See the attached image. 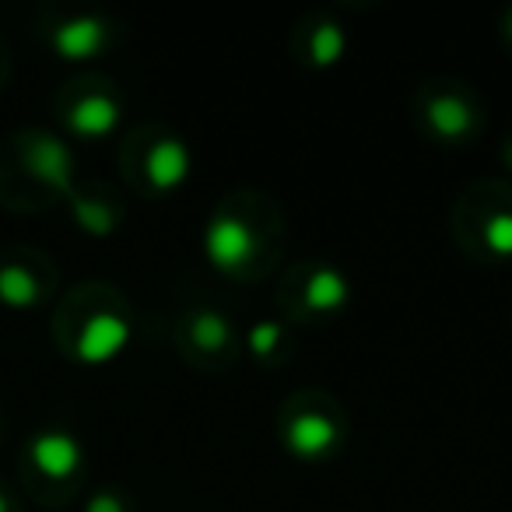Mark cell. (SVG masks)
I'll use <instances>...</instances> for the list:
<instances>
[{
  "instance_id": "9c48e42d",
  "label": "cell",
  "mask_w": 512,
  "mask_h": 512,
  "mask_svg": "<svg viewBox=\"0 0 512 512\" xmlns=\"http://www.w3.org/2000/svg\"><path fill=\"white\" fill-rule=\"evenodd\" d=\"M292 50L299 64L313 67V71H327V67L341 64L348 53V29L327 11H313L292 29Z\"/></svg>"
},
{
  "instance_id": "8fae6325",
  "label": "cell",
  "mask_w": 512,
  "mask_h": 512,
  "mask_svg": "<svg viewBox=\"0 0 512 512\" xmlns=\"http://www.w3.org/2000/svg\"><path fill=\"white\" fill-rule=\"evenodd\" d=\"M22 158L32 179L57 190L60 197H71L74 193V151L67 148V141H60L53 134H32Z\"/></svg>"
},
{
  "instance_id": "30bf717a",
  "label": "cell",
  "mask_w": 512,
  "mask_h": 512,
  "mask_svg": "<svg viewBox=\"0 0 512 512\" xmlns=\"http://www.w3.org/2000/svg\"><path fill=\"white\" fill-rule=\"evenodd\" d=\"M120 116H123L120 95L106 85H95V88H85V92L67 106L64 123L74 137L102 141V137H109L120 127Z\"/></svg>"
},
{
  "instance_id": "9a60e30c",
  "label": "cell",
  "mask_w": 512,
  "mask_h": 512,
  "mask_svg": "<svg viewBox=\"0 0 512 512\" xmlns=\"http://www.w3.org/2000/svg\"><path fill=\"white\" fill-rule=\"evenodd\" d=\"M0 302L8 309H36L43 302V281L36 278V271L18 260H4L0 264Z\"/></svg>"
},
{
  "instance_id": "5b68a950",
  "label": "cell",
  "mask_w": 512,
  "mask_h": 512,
  "mask_svg": "<svg viewBox=\"0 0 512 512\" xmlns=\"http://www.w3.org/2000/svg\"><path fill=\"white\" fill-rule=\"evenodd\" d=\"M278 302L292 320H327L348 309L351 278L330 260H302L281 281Z\"/></svg>"
},
{
  "instance_id": "ba28073f",
  "label": "cell",
  "mask_w": 512,
  "mask_h": 512,
  "mask_svg": "<svg viewBox=\"0 0 512 512\" xmlns=\"http://www.w3.org/2000/svg\"><path fill=\"white\" fill-rule=\"evenodd\" d=\"M130 316L120 306H99L74 334V358L81 365H106L130 344Z\"/></svg>"
},
{
  "instance_id": "7a4b0ae2",
  "label": "cell",
  "mask_w": 512,
  "mask_h": 512,
  "mask_svg": "<svg viewBox=\"0 0 512 512\" xmlns=\"http://www.w3.org/2000/svg\"><path fill=\"white\" fill-rule=\"evenodd\" d=\"M278 432L288 453L316 463L341 453L344 439H348V418H344V411L330 393L299 390L281 407Z\"/></svg>"
},
{
  "instance_id": "52a82bcc",
  "label": "cell",
  "mask_w": 512,
  "mask_h": 512,
  "mask_svg": "<svg viewBox=\"0 0 512 512\" xmlns=\"http://www.w3.org/2000/svg\"><path fill=\"white\" fill-rule=\"evenodd\" d=\"M179 348L197 369H228L239 358V330L221 309L193 306L179 320Z\"/></svg>"
},
{
  "instance_id": "6da1fadb",
  "label": "cell",
  "mask_w": 512,
  "mask_h": 512,
  "mask_svg": "<svg viewBox=\"0 0 512 512\" xmlns=\"http://www.w3.org/2000/svg\"><path fill=\"white\" fill-rule=\"evenodd\" d=\"M285 242V221L264 193H228L204 228V256L232 281H260L271 274Z\"/></svg>"
},
{
  "instance_id": "d6986e66",
  "label": "cell",
  "mask_w": 512,
  "mask_h": 512,
  "mask_svg": "<svg viewBox=\"0 0 512 512\" xmlns=\"http://www.w3.org/2000/svg\"><path fill=\"white\" fill-rule=\"evenodd\" d=\"M502 158H505V165H509V169H512V137H509V141H505V148H502Z\"/></svg>"
},
{
  "instance_id": "3957f363",
  "label": "cell",
  "mask_w": 512,
  "mask_h": 512,
  "mask_svg": "<svg viewBox=\"0 0 512 512\" xmlns=\"http://www.w3.org/2000/svg\"><path fill=\"white\" fill-rule=\"evenodd\" d=\"M456 232L467 253L484 260L512 256V190L502 183H477L456 204Z\"/></svg>"
},
{
  "instance_id": "e0dca14e",
  "label": "cell",
  "mask_w": 512,
  "mask_h": 512,
  "mask_svg": "<svg viewBox=\"0 0 512 512\" xmlns=\"http://www.w3.org/2000/svg\"><path fill=\"white\" fill-rule=\"evenodd\" d=\"M85 512H134L130 498L116 488H99L92 498L85 502Z\"/></svg>"
},
{
  "instance_id": "ac0fdd59",
  "label": "cell",
  "mask_w": 512,
  "mask_h": 512,
  "mask_svg": "<svg viewBox=\"0 0 512 512\" xmlns=\"http://www.w3.org/2000/svg\"><path fill=\"white\" fill-rule=\"evenodd\" d=\"M502 36H505V43L512 46V8L505 11V18H502Z\"/></svg>"
},
{
  "instance_id": "ffe728a7",
  "label": "cell",
  "mask_w": 512,
  "mask_h": 512,
  "mask_svg": "<svg viewBox=\"0 0 512 512\" xmlns=\"http://www.w3.org/2000/svg\"><path fill=\"white\" fill-rule=\"evenodd\" d=\"M0 512H11V502H8V495L0 491Z\"/></svg>"
},
{
  "instance_id": "5bb4252c",
  "label": "cell",
  "mask_w": 512,
  "mask_h": 512,
  "mask_svg": "<svg viewBox=\"0 0 512 512\" xmlns=\"http://www.w3.org/2000/svg\"><path fill=\"white\" fill-rule=\"evenodd\" d=\"M67 204H71L74 211V221H78L81 232L95 235V239H102V235H113L116 225H120V204H116L109 193H102V197H92V193H78L74 190L71 197H67Z\"/></svg>"
},
{
  "instance_id": "4fadbf2b",
  "label": "cell",
  "mask_w": 512,
  "mask_h": 512,
  "mask_svg": "<svg viewBox=\"0 0 512 512\" xmlns=\"http://www.w3.org/2000/svg\"><path fill=\"white\" fill-rule=\"evenodd\" d=\"M29 460L50 481H67L85 463V449H81L78 435L67 432V428H43V432L32 435Z\"/></svg>"
},
{
  "instance_id": "277c9868",
  "label": "cell",
  "mask_w": 512,
  "mask_h": 512,
  "mask_svg": "<svg viewBox=\"0 0 512 512\" xmlns=\"http://www.w3.org/2000/svg\"><path fill=\"white\" fill-rule=\"evenodd\" d=\"M414 120L432 141L470 144L484 127V109L463 81H428L414 95Z\"/></svg>"
},
{
  "instance_id": "7c38bea8",
  "label": "cell",
  "mask_w": 512,
  "mask_h": 512,
  "mask_svg": "<svg viewBox=\"0 0 512 512\" xmlns=\"http://www.w3.org/2000/svg\"><path fill=\"white\" fill-rule=\"evenodd\" d=\"M109 43H113V29H109L106 18L92 15V11L64 18V22H57L50 32V46L64 60H74V64H78V60H95Z\"/></svg>"
},
{
  "instance_id": "2e32d148",
  "label": "cell",
  "mask_w": 512,
  "mask_h": 512,
  "mask_svg": "<svg viewBox=\"0 0 512 512\" xmlns=\"http://www.w3.org/2000/svg\"><path fill=\"white\" fill-rule=\"evenodd\" d=\"M292 330L285 327L281 320H260L249 327L246 344H249V355L256 358L260 365L267 369H278L288 355H292Z\"/></svg>"
},
{
  "instance_id": "8992f818",
  "label": "cell",
  "mask_w": 512,
  "mask_h": 512,
  "mask_svg": "<svg viewBox=\"0 0 512 512\" xmlns=\"http://www.w3.org/2000/svg\"><path fill=\"white\" fill-rule=\"evenodd\" d=\"M193 155L190 144L179 134L162 127L144 130L134 141V179L144 193H155V197H169L179 186L190 179Z\"/></svg>"
}]
</instances>
